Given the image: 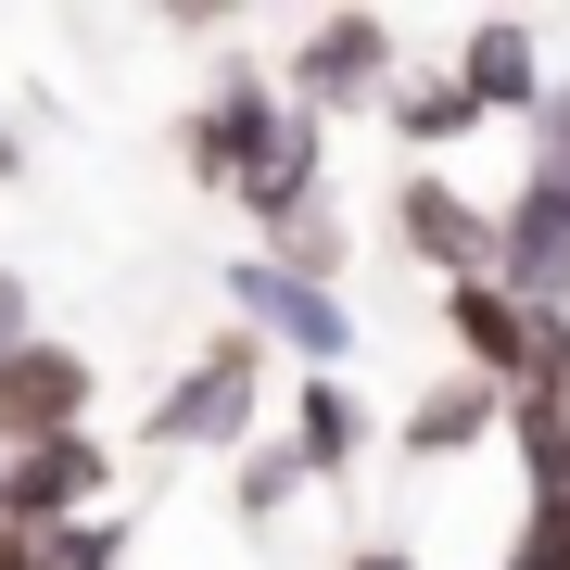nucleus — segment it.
Masks as SVG:
<instances>
[{
  "mask_svg": "<svg viewBox=\"0 0 570 570\" xmlns=\"http://www.w3.org/2000/svg\"><path fill=\"white\" fill-rule=\"evenodd\" d=\"M254 431H266V343H254V330H216V343L153 393L140 444L153 456H242Z\"/></svg>",
  "mask_w": 570,
  "mask_h": 570,
  "instance_id": "obj_1",
  "label": "nucleus"
},
{
  "mask_svg": "<svg viewBox=\"0 0 570 570\" xmlns=\"http://www.w3.org/2000/svg\"><path fill=\"white\" fill-rule=\"evenodd\" d=\"M228 330H254L266 355H292V381H343V355H355V305L317 292V279H292V266H266V254L228 266Z\"/></svg>",
  "mask_w": 570,
  "mask_h": 570,
  "instance_id": "obj_2",
  "label": "nucleus"
},
{
  "mask_svg": "<svg viewBox=\"0 0 570 570\" xmlns=\"http://www.w3.org/2000/svg\"><path fill=\"white\" fill-rule=\"evenodd\" d=\"M279 102L305 127H343V115H381L393 102V13H317L279 63Z\"/></svg>",
  "mask_w": 570,
  "mask_h": 570,
  "instance_id": "obj_3",
  "label": "nucleus"
},
{
  "mask_svg": "<svg viewBox=\"0 0 570 570\" xmlns=\"http://www.w3.org/2000/svg\"><path fill=\"white\" fill-rule=\"evenodd\" d=\"M279 127H292V102L254 77V63H228V77L190 102V127H178V165H190V190H216V204H242L254 190V165L279 153Z\"/></svg>",
  "mask_w": 570,
  "mask_h": 570,
  "instance_id": "obj_4",
  "label": "nucleus"
},
{
  "mask_svg": "<svg viewBox=\"0 0 570 570\" xmlns=\"http://www.w3.org/2000/svg\"><path fill=\"white\" fill-rule=\"evenodd\" d=\"M494 279H508L532 317H558V305H570V165L532 153V178L494 204Z\"/></svg>",
  "mask_w": 570,
  "mask_h": 570,
  "instance_id": "obj_5",
  "label": "nucleus"
},
{
  "mask_svg": "<svg viewBox=\"0 0 570 570\" xmlns=\"http://www.w3.org/2000/svg\"><path fill=\"white\" fill-rule=\"evenodd\" d=\"M115 494V444L102 431H63V444H26V456H0V532H63V520H89Z\"/></svg>",
  "mask_w": 570,
  "mask_h": 570,
  "instance_id": "obj_6",
  "label": "nucleus"
},
{
  "mask_svg": "<svg viewBox=\"0 0 570 570\" xmlns=\"http://www.w3.org/2000/svg\"><path fill=\"white\" fill-rule=\"evenodd\" d=\"M393 242H406V266H431L444 292L494 279V204H469L444 165H406V178H393Z\"/></svg>",
  "mask_w": 570,
  "mask_h": 570,
  "instance_id": "obj_7",
  "label": "nucleus"
},
{
  "mask_svg": "<svg viewBox=\"0 0 570 570\" xmlns=\"http://www.w3.org/2000/svg\"><path fill=\"white\" fill-rule=\"evenodd\" d=\"M89 393H102V367H89L77 343H51V330H39L26 355H0V456L89 431Z\"/></svg>",
  "mask_w": 570,
  "mask_h": 570,
  "instance_id": "obj_8",
  "label": "nucleus"
},
{
  "mask_svg": "<svg viewBox=\"0 0 570 570\" xmlns=\"http://www.w3.org/2000/svg\"><path fill=\"white\" fill-rule=\"evenodd\" d=\"M532 330H546V317H532L508 279H456V292H444V343H456L469 381H494V393L532 381Z\"/></svg>",
  "mask_w": 570,
  "mask_h": 570,
  "instance_id": "obj_9",
  "label": "nucleus"
},
{
  "mask_svg": "<svg viewBox=\"0 0 570 570\" xmlns=\"http://www.w3.org/2000/svg\"><path fill=\"white\" fill-rule=\"evenodd\" d=\"M456 77H469V102H482V115H546V26H532V13H482V26H469V39H456Z\"/></svg>",
  "mask_w": 570,
  "mask_h": 570,
  "instance_id": "obj_10",
  "label": "nucleus"
},
{
  "mask_svg": "<svg viewBox=\"0 0 570 570\" xmlns=\"http://www.w3.org/2000/svg\"><path fill=\"white\" fill-rule=\"evenodd\" d=\"M367 431H381V419H367L355 381H292V431H279V444L305 456V482H355V469H367Z\"/></svg>",
  "mask_w": 570,
  "mask_h": 570,
  "instance_id": "obj_11",
  "label": "nucleus"
},
{
  "mask_svg": "<svg viewBox=\"0 0 570 570\" xmlns=\"http://www.w3.org/2000/svg\"><path fill=\"white\" fill-rule=\"evenodd\" d=\"M482 431H508V393H494V381H469V367H456V381H431L419 406L393 419V444H406L419 469H444V456H469V444H482Z\"/></svg>",
  "mask_w": 570,
  "mask_h": 570,
  "instance_id": "obj_12",
  "label": "nucleus"
},
{
  "mask_svg": "<svg viewBox=\"0 0 570 570\" xmlns=\"http://www.w3.org/2000/svg\"><path fill=\"white\" fill-rule=\"evenodd\" d=\"M381 127H393V140H406L419 165H444L456 140H482V102H469V77H456V63H444V77H393V102H381Z\"/></svg>",
  "mask_w": 570,
  "mask_h": 570,
  "instance_id": "obj_13",
  "label": "nucleus"
},
{
  "mask_svg": "<svg viewBox=\"0 0 570 570\" xmlns=\"http://www.w3.org/2000/svg\"><path fill=\"white\" fill-rule=\"evenodd\" d=\"M228 508H242L254 532H266V520H279V508H305V456H292V444H279V431H254V444H242V456H228Z\"/></svg>",
  "mask_w": 570,
  "mask_h": 570,
  "instance_id": "obj_14",
  "label": "nucleus"
},
{
  "mask_svg": "<svg viewBox=\"0 0 570 570\" xmlns=\"http://www.w3.org/2000/svg\"><path fill=\"white\" fill-rule=\"evenodd\" d=\"M508 444H520V469H532V494H570V419H558V406L508 393Z\"/></svg>",
  "mask_w": 570,
  "mask_h": 570,
  "instance_id": "obj_15",
  "label": "nucleus"
},
{
  "mask_svg": "<svg viewBox=\"0 0 570 570\" xmlns=\"http://www.w3.org/2000/svg\"><path fill=\"white\" fill-rule=\"evenodd\" d=\"M39 570H127V520L115 508H89V520H63V532H39V546H26Z\"/></svg>",
  "mask_w": 570,
  "mask_h": 570,
  "instance_id": "obj_16",
  "label": "nucleus"
},
{
  "mask_svg": "<svg viewBox=\"0 0 570 570\" xmlns=\"http://www.w3.org/2000/svg\"><path fill=\"white\" fill-rule=\"evenodd\" d=\"M508 570H570V494H520V532H508Z\"/></svg>",
  "mask_w": 570,
  "mask_h": 570,
  "instance_id": "obj_17",
  "label": "nucleus"
},
{
  "mask_svg": "<svg viewBox=\"0 0 570 570\" xmlns=\"http://www.w3.org/2000/svg\"><path fill=\"white\" fill-rule=\"evenodd\" d=\"M26 343H39V279L0 266V355H26Z\"/></svg>",
  "mask_w": 570,
  "mask_h": 570,
  "instance_id": "obj_18",
  "label": "nucleus"
},
{
  "mask_svg": "<svg viewBox=\"0 0 570 570\" xmlns=\"http://www.w3.org/2000/svg\"><path fill=\"white\" fill-rule=\"evenodd\" d=\"M532 153H546V165H570V77L546 89V115H532Z\"/></svg>",
  "mask_w": 570,
  "mask_h": 570,
  "instance_id": "obj_19",
  "label": "nucleus"
},
{
  "mask_svg": "<svg viewBox=\"0 0 570 570\" xmlns=\"http://www.w3.org/2000/svg\"><path fill=\"white\" fill-rule=\"evenodd\" d=\"M343 570H419V558H406V546H355Z\"/></svg>",
  "mask_w": 570,
  "mask_h": 570,
  "instance_id": "obj_20",
  "label": "nucleus"
},
{
  "mask_svg": "<svg viewBox=\"0 0 570 570\" xmlns=\"http://www.w3.org/2000/svg\"><path fill=\"white\" fill-rule=\"evenodd\" d=\"M0 570H39V558H26V532H0Z\"/></svg>",
  "mask_w": 570,
  "mask_h": 570,
  "instance_id": "obj_21",
  "label": "nucleus"
},
{
  "mask_svg": "<svg viewBox=\"0 0 570 570\" xmlns=\"http://www.w3.org/2000/svg\"><path fill=\"white\" fill-rule=\"evenodd\" d=\"M13 165H26V140H13V127H0V178H13Z\"/></svg>",
  "mask_w": 570,
  "mask_h": 570,
  "instance_id": "obj_22",
  "label": "nucleus"
}]
</instances>
